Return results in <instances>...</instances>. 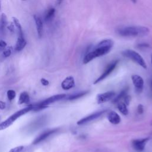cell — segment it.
I'll use <instances>...</instances> for the list:
<instances>
[{
	"label": "cell",
	"instance_id": "18",
	"mask_svg": "<svg viewBox=\"0 0 152 152\" xmlns=\"http://www.w3.org/2000/svg\"><path fill=\"white\" fill-rule=\"evenodd\" d=\"M117 106L118 109L119 111V112L121 113H123L124 115H127L128 113V110L126 107V105L123 102H118L117 103Z\"/></svg>",
	"mask_w": 152,
	"mask_h": 152
},
{
	"label": "cell",
	"instance_id": "27",
	"mask_svg": "<svg viewBox=\"0 0 152 152\" xmlns=\"http://www.w3.org/2000/svg\"><path fill=\"white\" fill-rule=\"evenodd\" d=\"M7 28L11 31V32H12V33L14 32V31H15V28H14V24L13 22L11 23L9 26H7Z\"/></svg>",
	"mask_w": 152,
	"mask_h": 152
},
{
	"label": "cell",
	"instance_id": "26",
	"mask_svg": "<svg viewBox=\"0 0 152 152\" xmlns=\"http://www.w3.org/2000/svg\"><path fill=\"white\" fill-rule=\"evenodd\" d=\"M24 149L23 145H20V146H17L14 148L11 149L9 152H21Z\"/></svg>",
	"mask_w": 152,
	"mask_h": 152
},
{
	"label": "cell",
	"instance_id": "29",
	"mask_svg": "<svg viewBox=\"0 0 152 152\" xmlns=\"http://www.w3.org/2000/svg\"><path fill=\"white\" fill-rule=\"evenodd\" d=\"M124 103L126 105H128L130 104V100H131L130 96H128V95L126 94V96L124 98Z\"/></svg>",
	"mask_w": 152,
	"mask_h": 152
},
{
	"label": "cell",
	"instance_id": "23",
	"mask_svg": "<svg viewBox=\"0 0 152 152\" xmlns=\"http://www.w3.org/2000/svg\"><path fill=\"white\" fill-rule=\"evenodd\" d=\"M12 50H13V49H12V47H9L7 48H5L4 51H3V56L5 57V58H7V57H9L12 52Z\"/></svg>",
	"mask_w": 152,
	"mask_h": 152
},
{
	"label": "cell",
	"instance_id": "16",
	"mask_svg": "<svg viewBox=\"0 0 152 152\" xmlns=\"http://www.w3.org/2000/svg\"><path fill=\"white\" fill-rule=\"evenodd\" d=\"M30 102V96L28 92H22L19 97L18 99V104H29Z\"/></svg>",
	"mask_w": 152,
	"mask_h": 152
},
{
	"label": "cell",
	"instance_id": "35",
	"mask_svg": "<svg viewBox=\"0 0 152 152\" xmlns=\"http://www.w3.org/2000/svg\"><path fill=\"white\" fill-rule=\"evenodd\" d=\"M131 1L134 3H136V0H131Z\"/></svg>",
	"mask_w": 152,
	"mask_h": 152
},
{
	"label": "cell",
	"instance_id": "24",
	"mask_svg": "<svg viewBox=\"0 0 152 152\" xmlns=\"http://www.w3.org/2000/svg\"><path fill=\"white\" fill-rule=\"evenodd\" d=\"M7 96L9 100H13L16 98V92L13 90H9L7 91Z\"/></svg>",
	"mask_w": 152,
	"mask_h": 152
},
{
	"label": "cell",
	"instance_id": "37",
	"mask_svg": "<svg viewBox=\"0 0 152 152\" xmlns=\"http://www.w3.org/2000/svg\"><path fill=\"white\" fill-rule=\"evenodd\" d=\"M151 64H152V55H151Z\"/></svg>",
	"mask_w": 152,
	"mask_h": 152
},
{
	"label": "cell",
	"instance_id": "3",
	"mask_svg": "<svg viewBox=\"0 0 152 152\" xmlns=\"http://www.w3.org/2000/svg\"><path fill=\"white\" fill-rule=\"evenodd\" d=\"M32 107H33L32 105H29V106L25 107V108L22 109L15 112L14 114H12V115H11L9 118L6 119L5 121L0 124V131L5 130L7 128L9 127V126L13 124L18 118H20L22 115H25V114L27 113L28 112L32 110Z\"/></svg>",
	"mask_w": 152,
	"mask_h": 152
},
{
	"label": "cell",
	"instance_id": "31",
	"mask_svg": "<svg viewBox=\"0 0 152 152\" xmlns=\"http://www.w3.org/2000/svg\"><path fill=\"white\" fill-rule=\"evenodd\" d=\"M41 83L42 85L43 86H48L49 85V81H48L47 79H41Z\"/></svg>",
	"mask_w": 152,
	"mask_h": 152
},
{
	"label": "cell",
	"instance_id": "8",
	"mask_svg": "<svg viewBox=\"0 0 152 152\" xmlns=\"http://www.w3.org/2000/svg\"><path fill=\"white\" fill-rule=\"evenodd\" d=\"M66 97V94H56V95H54V96H52L45 100L42 101V102L38 104L43 106H47L48 105L51 104L52 103H54L55 102H57V101H59L61 99H64Z\"/></svg>",
	"mask_w": 152,
	"mask_h": 152
},
{
	"label": "cell",
	"instance_id": "21",
	"mask_svg": "<svg viewBox=\"0 0 152 152\" xmlns=\"http://www.w3.org/2000/svg\"><path fill=\"white\" fill-rule=\"evenodd\" d=\"M8 24V20L7 17L5 14L2 13L0 19V27L2 29H4Z\"/></svg>",
	"mask_w": 152,
	"mask_h": 152
},
{
	"label": "cell",
	"instance_id": "17",
	"mask_svg": "<svg viewBox=\"0 0 152 152\" xmlns=\"http://www.w3.org/2000/svg\"><path fill=\"white\" fill-rule=\"evenodd\" d=\"M55 9L54 8L49 9L46 12L45 16V20L47 22H51L55 17Z\"/></svg>",
	"mask_w": 152,
	"mask_h": 152
},
{
	"label": "cell",
	"instance_id": "34",
	"mask_svg": "<svg viewBox=\"0 0 152 152\" xmlns=\"http://www.w3.org/2000/svg\"><path fill=\"white\" fill-rule=\"evenodd\" d=\"M150 87H151V92L152 94V80L151 81V83H150Z\"/></svg>",
	"mask_w": 152,
	"mask_h": 152
},
{
	"label": "cell",
	"instance_id": "33",
	"mask_svg": "<svg viewBox=\"0 0 152 152\" xmlns=\"http://www.w3.org/2000/svg\"><path fill=\"white\" fill-rule=\"evenodd\" d=\"M62 1L63 0H56V4L58 5H60L62 3Z\"/></svg>",
	"mask_w": 152,
	"mask_h": 152
},
{
	"label": "cell",
	"instance_id": "28",
	"mask_svg": "<svg viewBox=\"0 0 152 152\" xmlns=\"http://www.w3.org/2000/svg\"><path fill=\"white\" fill-rule=\"evenodd\" d=\"M7 44L5 41L3 40L0 41V49H4L6 47H7Z\"/></svg>",
	"mask_w": 152,
	"mask_h": 152
},
{
	"label": "cell",
	"instance_id": "30",
	"mask_svg": "<svg viewBox=\"0 0 152 152\" xmlns=\"http://www.w3.org/2000/svg\"><path fill=\"white\" fill-rule=\"evenodd\" d=\"M137 112L139 114H142L144 112V107L142 105H139L137 107Z\"/></svg>",
	"mask_w": 152,
	"mask_h": 152
},
{
	"label": "cell",
	"instance_id": "15",
	"mask_svg": "<svg viewBox=\"0 0 152 152\" xmlns=\"http://www.w3.org/2000/svg\"><path fill=\"white\" fill-rule=\"evenodd\" d=\"M107 119L111 124L114 125H117L121 122V118H120L119 115L114 111H111L109 112L108 115H107Z\"/></svg>",
	"mask_w": 152,
	"mask_h": 152
},
{
	"label": "cell",
	"instance_id": "36",
	"mask_svg": "<svg viewBox=\"0 0 152 152\" xmlns=\"http://www.w3.org/2000/svg\"><path fill=\"white\" fill-rule=\"evenodd\" d=\"M0 9H1V0H0Z\"/></svg>",
	"mask_w": 152,
	"mask_h": 152
},
{
	"label": "cell",
	"instance_id": "7",
	"mask_svg": "<svg viewBox=\"0 0 152 152\" xmlns=\"http://www.w3.org/2000/svg\"><path fill=\"white\" fill-rule=\"evenodd\" d=\"M115 96V93L112 91L99 94L97 96L98 104H100L108 102V101L111 100Z\"/></svg>",
	"mask_w": 152,
	"mask_h": 152
},
{
	"label": "cell",
	"instance_id": "5",
	"mask_svg": "<svg viewBox=\"0 0 152 152\" xmlns=\"http://www.w3.org/2000/svg\"><path fill=\"white\" fill-rule=\"evenodd\" d=\"M118 62H119L118 60L114 61L112 62H111V64H109L108 65V66H107V68H106V69L104 72V73L101 75L98 79H97L96 80H95V81L94 82V85L98 84V83H99L100 81H101L102 80H104L105 78H106L107 76H108L114 70V69H115V67H117V66L118 64Z\"/></svg>",
	"mask_w": 152,
	"mask_h": 152
},
{
	"label": "cell",
	"instance_id": "6",
	"mask_svg": "<svg viewBox=\"0 0 152 152\" xmlns=\"http://www.w3.org/2000/svg\"><path fill=\"white\" fill-rule=\"evenodd\" d=\"M106 112V110H104V111H99V112H95L93 114H92V115H88L84 118H82L81 119L79 120V121L77 122V124L80 125H83V124H85L87 123H89L92 121H93V120L97 119L98 118L100 117L101 115H102L103 114H104L105 112Z\"/></svg>",
	"mask_w": 152,
	"mask_h": 152
},
{
	"label": "cell",
	"instance_id": "20",
	"mask_svg": "<svg viewBox=\"0 0 152 152\" xmlns=\"http://www.w3.org/2000/svg\"><path fill=\"white\" fill-rule=\"evenodd\" d=\"M127 92H128V88H125L124 89H123L121 91V92L120 93L115 99H113V103L115 104V103H118V102H119L120 100L124 98L126 96V93H127Z\"/></svg>",
	"mask_w": 152,
	"mask_h": 152
},
{
	"label": "cell",
	"instance_id": "9",
	"mask_svg": "<svg viewBox=\"0 0 152 152\" xmlns=\"http://www.w3.org/2000/svg\"><path fill=\"white\" fill-rule=\"evenodd\" d=\"M131 79L133 85L136 87V91L138 93L142 92L144 86V80L142 77L140 75L134 74L131 76Z\"/></svg>",
	"mask_w": 152,
	"mask_h": 152
},
{
	"label": "cell",
	"instance_id": "4",
	"mask_svg": "<svg viewBox=\"0 0 152 152\" xmlns=\"http://www.w3.org/2000/svg\"><path fill=\"white\" fill-rule=\"evenodd\" d=\"M122 55L126 57V58H128L134 62L137 63L138 65L140 66L143 68H147L146 63H145V61L143 58V57L138 53L134 51V50L131 49L124 50V51L122 52Z\"/></svg>",
	"mask_w": 152,
	"mask_h": 152
},
{
	"label": "cell",
	"instance_id": "14",
	"mask_svg": "<svg viewBox=\"0 0 152 152\" xmlns=\"http://www.w3.org/2000/svg\"><path fill=\"white\" fill-rule=\"evenodd\" d=\"M33 18L36 24L37 35L39 38H41L43 35V22L41 20V18L36 14L34 15Z\"/></svg>",
	"mask_w": 152,
	"mask_h": 152
},
{
	"label": "cell",
	"instance_id": "12",
	"mask_svg": "<svg viewBox=\"0 0 152 152\" xmlns=\"http://www.w3.org/2000/svg\"><path fill=\"white\" fill-rule=\"evenodd\" d=\"M19 35L17 38V40L16 42V44L15 46V49L16 51L20 52L27 45V42L25 39L23 32L18 33Z\"/></svg>",
	"mask_w": 152,
	"mask_h": 152
},
{
	"label": "cell",
	"instance_id": "13",
	"mask_svg": "<svg viewBox=\"0 0 152 152\" xmlns=\"http://www.w3.org/2000/svg\"><path fill=\"white\" fill-rule=\"evenodd\" d=\"M75 85L74 79L71 76L66 78L61 83V87L64 90H67L73 88Z\"/></svg>",
	"mask_w": 152,
	"mask_h": 152
},
{
	"label": "cell",
	"instance_id": "38",
	"mask_svg": "<svg viewBox=\"0 0 152 152\" xmlns=\"http://www.w3.org/2000/svg\"><path fill=\"white\" fill-rule=\"evenodd\" d=\"M22 1H27V0H22Z\"/></svg>",
	"mask_w": 152,
	"mask_h": 152
},
{
	"label": "cell",
	"instance_id": "1",
	"mask_svg": "<svg viewBox=\"0 0 152 152\" xmlns=\"http://www.w3.org/2000/svg\"><path fill=\"white\" fill-rule=\"evenodd\" d=\"M113 41L110 39H106L100 41L93 48L92 50H90L86 54L83 61V64H86L98 57L108 54L113 48Z\"/></svg>",
	"mask_w": 152,
	"mask_h": 152
},
{
	"label": "cell",
	"instance_id": "2",
	"mask_svg": "<svg viewBox=\"0 0 152 152\" xmlns=\"http://www.w3.org/2000/svg\"><path fill=\"white\" fill-rule=\"evenodd\" d=\"M149 29L145 26H132L118 28L116 30L117 35L125 37H142L148 35Z\"/></svg>",
	"mask_w": 152,
	"mask_h": 152
},
{
	"label": "cell",
	"instance_id": "19",
	"mask_svg": "<svg viewBox=\"0 0 152 152\" xmlns=\"http://www.w3.org/2000/svg\"><path fill=\"white\" fill-rule=\"evenodd\" d=\"M88 93V91H84V92H81L79 93H76L74 94L71 95L70 96H69L67 99L69 100H75L79 98H80L81 97L85 96L86 94H87Z\"/></svg>",
	"mask_w": 152,
	"mask_h": 152
},
{
	"label": "cell",
	"instance_id": "25",
	"mask_svg": "<svg viewBox=\"0 0 152 152\" xmlns=\"http://www.w3.org/2000/svg\"><path fill=\"white\" fill-rule=\"evenodd\" d=\"M137 47L139 49H146L150 48V45L147 43H140L137 44Z\"/></svg>",
	"mask_w": 152,
	"mask_h": 152
},
{
	"label": "cell",
	"instance_id": "22",
	"mask_svg": "<svg viewBox=\"0 0 152 152\" xmlns=\"http://www.w3.org/2000/svg\"><path fill=\"white\" fill-rule=\"evenodd\" d=\"M12 22H13L14 26H16V28L18 30V33L23 32V30H22V25H21L20 22H19L18 19L17 18H16V17H12Z\"/></svg>",
	"mask_w": 152,
	"mask_h": 152
},
{
	"label": "cell",
	"instance_id": "11",
	"mask_svg": "<svg viewBox=\"0 0 152 152\" xmlns=\"http://www.w3.org/2000/svg\"><path fill=\"white\" fill-rule=\"evenodd\" d=\"M149 138L139 139V140H134L132 142V145L136 151L141 152L144 150L145 145L149 140Z\"/></svg>",
	"mask_w": 152,
	"mask_h": 152
},
{
	"label": "cell",
	"instance_id": "10",
	"mask_svg": "<svg viewBox=\"0 0 152 152\" xmlns=\"http://www.w3.org/2000/svg\"><path fill=\"white\" fill-rule=\"evenodd\" d=\"M58 130V129H53V130H47L45 131H44L43 132H42V134H41L39 136L37 137L34 141L33 142V144L34 145L37 144L38 143H40L41 142L44 141L45 140L49 137L50 136H51L52 134H54L55 132H56Z\"/></svg>",
	"mask_w": 152,
	"mask_h": 152
},
{
	"label": "cell",
	"instance_id": "32",
	"mask_svg": "<svg viewBox=\"0 0 152 152\" xmlns=\"http://www.w3.org/2000/svg\"><path fill=\"white\" fill-rule=\"evenodd\" d=\"M5 103L3 101L0 100V109H4L5 108Z\"/></svg>",
	"mask_w": 152,
	"mask_h": 152
}]
</instances>
